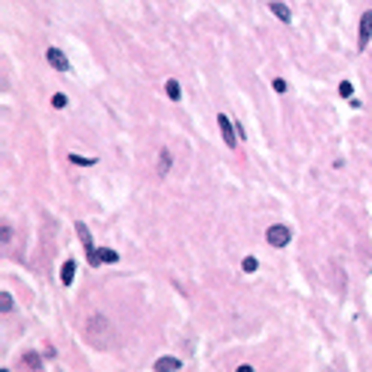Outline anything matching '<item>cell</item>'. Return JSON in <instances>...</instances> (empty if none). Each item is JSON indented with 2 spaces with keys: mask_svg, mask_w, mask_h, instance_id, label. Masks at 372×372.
Here are the masks:
<instances>
[{
  "mask_svg": "<svg viewBox=\"0 0 372 372\" xmlns=\"http://www.w3.org/2000/svg\"><path fill=\"white\" fill-rule=\"evenodd\" d=\"M86 339L96 348H110L113 345V328H110V321L104 319L102 313L89 316V321H86Z\"/></svg>",
  "mask_w": 372,
  "mask_h": 372,
  "instance_id": "1",
  "label": "cell"
},
{
  "mask_svg": "<svg viewBox=\"0 0 372 372\" xmlns=\"http://www.w3.org/2000/svg\"><path fill=\"white\" fill-rule=\"evenodd\" d=\"M265 241H268L271 247H286L289 241H292V229L283 226V223H274V226H268V232H265Z\"/></svg>",
  "mask_w": 372,
  "mask_h": 372,
  "instance_id": "2",
  "label": "cell"
},
{
  "mask_svg": "<svg viewBox=\"0 0 372 372\" xmlns=\"http://www.w3.org/2000/svg\"><path fill=\"white\" fill-rule=\"evenodd\" d=\"M218 125H220V137H223V143H226L229 149H236L238 131H236V125H232V119L226 117V113H218Z\"/></svg>",
  "mask_w": 372,
  "mask_h": 372,
  "instance_id": "3",
  "label": "cell"
},
{
  "mask_svg": "<svg viewBox=\"0 0 372 372\" xmlns=\"http://www.w3.org/2000/svg\"><path fill=\"white\" fill-rule=\"evenodd\" d=\"M369 39H372V9H366L360 18V27H357V48L363 51L369 45Z\"/></svg>",
  "mask_w": 372,
  "mask_h": 372,
  "instance_id": "4",
  "label": "cell"
},
{
  "mask_svg": "<svg viewBox=\"0 0 372 372\" xmlns=\"http://www.w3.org/2000/svg\"><path fill=\"white\" fill-rule=\"evenodd\" d=\"M45 57H48V63H51V66L57 68V72H68V68H72L68 57H66L63 51H60V48H48V51H45Z\"/></svg>",
  "mask_w": 372,
  "mask_h": 372,
  "instance_id": "5",
  "label": "cell"
},
{
  "mask_svg": "<svg viewBox=\"0 0 372 372\" xmlns=\"http://www.w3.org/2000/svg\"><path fill=\"white\" fill-rule=\"evenodd\" d=\"M113 265V262H119V253L117 250H110V247H102V250H96V256L89 259V265Z\"/></svg>",
  "mask_w": 372,
  "mask_h": 372,
  "instance_id": "6",
  "label": "cell"
},
{
  "mask_svg": "<svg viewBox=\"0 0 372 372\" xmlns=\"http://www.w3.org/2000/svg\"><path fill=\"white\" fill-rule=\"evenodd\" d=\"M78 236H81V241H84L86 259H92V256H96V247H92V236H89V229H86L84 220H78Z\"/></svg>",
  "mask_w": 372,
  "mask_h": 372,
  "instance_id": "7",
  "label": "cell"
},
{
  "mask_svg": "<svg viewBox=\"0 0 372 372\" xmlns=\"http://www.w3.org/2000/svg\"><path fill=\"white\" fill-rule=\"evenodd\" d=\"M179 366H182L179 357H158L155 360V372H176Z\"/></svg>",
  "mask_w": 372,
  "mask_h": 372,
  "instance_id": "8",
  "label": "cell"
},
{
  "mask_svg": "<svg viewBox=\"0 0 372 372\" xmlns=\"http://www.w3.org/2000/svg\"><path fill=\"white\" fill-rule=\"evenodd\" d=\"M268 9H271V12H274L277 18H280L283 24H289V21H292V9H289L286 3H280V0H271V3H268Z\"/></svg>",
  "mask_w": 372,
  "mask_h": 372,
  "instance_id": "9",
  "label": "cell"
},
{
  "mask_svg": "<svg viewBox=\"0 0 372 372\" xmlns=\"http://www.w3.org/2000/svg\"><path fill=\"white\" fill-rule=\"evenodd\" d=\"M75 268H78V262H75V259H66V262H63V268H60V280H63V286H72V283H75Z\"/></svg>",
  "mask_w": 372,
  "mask_h": 372,
  "instance_id": "10",
  "label": "cell"
},
{
  "mask_svg": "<svg viewBox=\"0 0 372 372\" xmlns=\"http://www.w3.org/2000/svg\"><path fill=\"white\" fill-rule=\"evenodd\" d=\"M170 164H173V158H170V149H161V155H158V173H161V176H167Z\"/></svg>",
  "mask_w": 372,
  "mask_h": 372,
  "instance_id": "11",
  "label": "cell"
},
{
  "mask_svg": "<svg viewBox=\"0 0 372 372\" xmlns=\"http://www.w3.org/2000/svg\"><path fill=\"white\" fill-rule=\"evenodd\" d=\"M24 366H27V369H33V372H39V369H42V357L36 355V352H27V355H24Z\"/></svg>",
  "mask_w": 372,
  "mask_h": 372,
  "instance_id": "12",
  "label": "cell"
},
{
  "mask_svg": "<svg viewBox=\"0 0 372 372\" xmlns=\"http://www.w3.org/2000/svg\"><path fill=\"white\" fill-rule=\"evenodd\" d=\"M164 89H167V96L173 99V102H179V99H182V86H179V81H167Z\"/></svg>",
  "mask_w": 372,
  "mask_h": 372,
  "instance_id": "13",
  "label": "cell"
},
{
  "mask_svg": "<svg viewBox=\"0 0 372 372\" xmlns=\"http://www.w3.org/2000/svg\"><path fill=\"white\" fill-rule=\"evenodd\" d=\"M0 310H3V313H12V310H15V301H12L9 292H0Z\"/></svg>",
  "mask_w": 372,
  "mask_h": 372,
  "instance_id": "14",
  "label": "cell"
},
{
  "mask_svg": "<svg viewBox=\"0 0 372 372\" xmlns=\"http://www.w3.org/2000/svg\"><path fill=\"white\" fill-rule=\"evenodd\" d=\"M68 161L78 164V167H92V164H99L96 158H81V155H68Z\"/></svg>",
  "mask_w": 372,
  "mask_h": 372,
  "instance_id": "15",
  "label": "cell"
},
{
  "mask_svg": "<svg viewBox=\"0 0 372 372\" xmlns=\"http://www.w3.org/2000/svg\"><path fill=\"white\" fill-rule=\"evenodd\" d=\"M241 268L247 271V274H253V271L259 268V259H256V256H247V259H244V262H241Z\"/></svg>",
  "mask_w": 372,
  "mask_h": 372,
  "instance_id": "16",
  "label": "cell"
},
{
  "mask_svg": "<svg viewBox=\"0 0 372 372\" xmlns=\"http://www.w3.org/2000/svg\"><path fill=\"white\" fill-rule=\"evenodd\" d=\"M352 92H355V86L348 84V81H342V84H339V96H342V99H352Z\"/></svg>",
  "mask_w": 372,
  "mask_h": 372,
  "instance_id": "17",
  "label": "cell"
},
{
  "mask_svg": "<svg viewBox=\"0 0 372 372\" xmlns=\"http://www.w3.org/2000/svg\"><path fill=\"white\" fill-rule=\"evenodd\" d=\"M51 104H54V107H66V104H68V99L63 96V92H57V96L51 99Z\"/></svg>",
  "mask_w": 372,
  "mask_h": 372,
  "instance_id": "18",
  "label": "cell"
},
{
  "mask_svg": "<svg viewBox=\"0 0 372 372\" xmlns=\"http://www.w3.org/2000/svg\"><path fill=\"white\" fill-rule=\"evenodd\" d=\"M0 238H3V244H9V241H12V226H6V223H3V229H0Z\"/></svg>",
  "mask_w": 372,
  "mask_h": 372,
  "instance_id": "19",
  "label": "cell"
},
{
  "mask_svg": "<svg viewBox=\"0 0 372 372\" xmlns=\"http://www.w3.org/2000/svg\"><path fill=\"white\" fill-rule=\"evenodd\" d=\"M274 92H286V81H283V78L274 81Z\"/></svg>",
  "mask_w": 372,
  "mask_h": 372,
  "instance_id": "20",
  "label": "cell"
},
{
  "mask_svg": "<svg viewBox=\"0 0 372 372\" xmlns=\"http://www.w3.org/2000/svg\"><path fill=\"white\" fill-rule=\"evenodd\" d=\"M238 372H253V366H247V363H244V366H238Z\"/></svg>",
  "mask_w": 372,
  "mask_h": 372,
  "instance_id": "21",
  "label": "cell"
},
{
  "mask_svg": "<svg viewBox=\"0 0 372 372\" xmlns=\"http://www.w3.org/2000/svg\"><path fill=\"white\" fill-rule=\"evenodd\" d=\"M0 372H9V369H0Z\"/></svg>",
  "mask_w": 372,
  "mask_h": 372,
  "instance_id": "22",
  "label": "cell"
}]
</instances>
